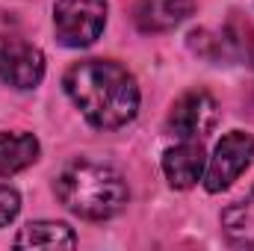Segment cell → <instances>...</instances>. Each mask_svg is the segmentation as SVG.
<instances>
[{"mask_svg": "<svg viewBox=\"0 0 254 251\" xmlns=\"http://www.w3.org/2000/svg\"><path fill=\"white\" fill-rule=\"evenodd\" d=\"M222 234L234 249H254V187L222 210Z\"/></svg>", "mask_w": 254, "mask_h": 251, "instance_id": "cell-10", "label": "cell"}, {"mask_svg": "<svg viewBox=\"0 0 254 251\" xmlns=\"http://www.w3.org/2000/svg\"><path fill=\"white\" fill-rule=\"evenodd\" d=\"M18 249H74L77 237L63 222H30L15 237Z\"/></svg>", "mask_w": 254, "mask_h": 251, "instance_id": "cell-11", "label": "cell"}, {"mask_svg": "<svg viewBox=\"0 0 254 251\" xmlns=\"http://www.w3.org/2000/svg\"><path fill=\"white\" fill-rule=\"evenodd\" d=\"M207 169V154L201 139H181L175 148L163 154V175L172 189H192Z\"/></svg>", "mask_w": 254, "mask_h": 251, "instance_id": "cell-7", "label": "cell"}, {"mask_svg": "<svg viewBox=\"0 0 254 251\" xmlns=\"http://www.w3.org/2000/svg\"><path fill=\"white\" fill-rule=\"evenodd\" d=\"M195 12V0H139L133 21L142 33H169Z\"/></svg>", "mask_w": 254, "mask_h": 251, "instance_id": "cell-8", "label": "cell"}, {"mask_svg": "<svg viewBox=\"0 0 254 251\" xmlns=\"http://www.w3.org/2000/svg\"><path fill=\"white\" fill-rule=\"evenodd\" d=\"M254 160V136L243 130H231L222 136V142L216 145L213 157L207 160L204 169V189L207 192H225Z\"/></svg>", "mask_w": 254, "mask_h": 251, "instance_id": "cell-4", "label": "cell"}, {"mask_svg": "<svg viewBox=\"0 0 254 251\" xmlns=\"http://www.w3.org/2000/svg\"><path fill=\"white\" fill-rule=\"evenodd\" d=\"M107 24V0H57L54 33L65 48H89Z\"/></svg>", "mask_w": 254, "mask_h": 251, "instance_id": "cell-3", "label": "cell"}, {"mask_svg": "<svg viewBox=\"0 0 254 251\" xmlns=\"http://www.w3.org/2000/svg\"><path fill=\"white\" fill-rule=\"evenodd\" d=\"M18 210H21V195H18V189L0 184V228L12 225L15 216H18Z\"/></svg>", "mask_w": 254, "mask_h": 251, "instance_id": "cell-12", "label": "cell"}, {"mask_svg": "<svg viewBox=\"0 0 254 251\" xmlns=\"http://www.w3.org/2000/svg\"><path fill=\"white\" fill-rule=\"evenodd\" d=\"M39 160V139L33 133L15 130L0 133V178H12Z\"/></svg>", "mask_w": 254, "mask_h": 251, "instance_id": "cell-9", "label": "cell"}, {"mask_svg": "<svg viewBox=\"0 0 254 251\" xmlns=\"http://www.w3.org/2000/svg\"><path fill=\"white\" fill-rule=\"evenodd\" d=\"M54 189L68 213L89 219V222H107L119 216L130 201V189H127L122 172L98 160L68 163L60 172Z\"/></svg>", "mask_w": 254, "mask_h": 251, "instance_id": "cell-2", "label": "cell"}, {"mask_svg": "<svg viewBox=\"0 0 254 251\" xmlns=\"http://www.w3.org/2000/svg\"><path fill=\"white\" fill-rule=\"evenodd\" d=\"M45 77V54L18 39V36H0V80L12 89L30 92Z\"/></svg>", "mask_w": 254, "mask_h": 251, "instance_id": "cell-5", "label": "cell"}, {"mask_svg": "<svg viewBox=\"0 0 254 251\" xmlns=\"http://www.w3.org/2000/svg\"><path fill=\"white\" fill-rule=\"evenodd\" d=\"M65 95L98 130H119L139 113V86L125 65L113 60H83L63 77Z\"/></svg>", "mask_w": 254, "mask_h": 251, "instance_id": "cell-1", "label": "cell"}, {"mask_svg": "<svg viewBox=\"0 0 254 251\" xmlns=\"http://www.w3.org/2000/svg\"><path fill=\"white\" fill-rule=\"evenodd\" d=\"M219 122V104L210 92L204 89H192L184 92L172 110H169V119L166 125L169 130L178 136V139H204Z\"/></svg>", "mask_w": 254, "mask_h": 251, "instance_id": "cell-6", "label": "cell"}]
</instances>
